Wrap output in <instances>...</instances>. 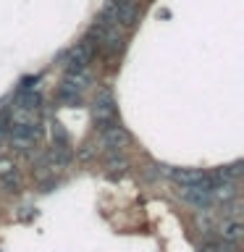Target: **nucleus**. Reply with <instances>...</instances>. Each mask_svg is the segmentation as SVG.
I'll list each match as a JSON object with an SVG mask.
<instances>
[{
  "label": "nucleus",
  "mask_w": 244,
  "mask_h": 252,
  "mask_svg": "<svg viewBox=\"0 0 244 252\" xmlns=\"http://www.w3.org/2000/svg\"><path fill=\"white\" fill-rule=\"evenodd\" d=\"M92 116H94V124L97 129H108V126L118 124V110H116V102H113V94L110 90H100L97 97H94V108H92Z\"/></svg>",
  "instance_id": "2"
},
{
  "label": "nucleus",
  "mask_w": 244,
  "mask_h": 252,
  "mask_svg": "<svg viewBox=\"0 0 244 252\" xmlns=\"http://www.w3.org/2000/svg\"><path fill=\"white\" fill-rule=\"evenodd\" d=\"M94 50H97V45H94L90 37L82 39V42H76V45L66 53V58H63V68H66V74H74V71H84V68H87V63L92 61Z\"/></svg>",
  "instance_id": "3"
},
{
  "label": "nucleus",
  "mask_w": 244,
  "mask_h": 252,
  "mask_svg": "<svg viewBox=\"0 0 244 252\" xmlns=\"http://www.w3.org/2000/svg\"><path fill=\"white\" fill-rule=\"evenodd\" d=\"M16 105L24 108V110H37L39 105H42V94L34 92V90H21L19 94H16Z\"/></svg>",
  "instance_id": "6"
},
{
  "label": "nucleus",
  "mask_w": 244,
  "mask_h": 252,
  "mask_svg": "<svg viewBox=\"0 0 244 252\" xmlns=\"http://www.w3.org/2000/svg\"><path fill=\"white\" fill-rule=\"evenodd\" d=\"M121 3H137V0H121Z\"/></svg>",
  "instance_id": "13"
},
{
  "label": "nucleus",
  "mask_w": 244,
  "mask_h": 252,
  "mask_svg": "<svg viewBox=\"0 0 244 252\" xmlns=\"http://www.w3.org/2000/svg\"><path fill=\"white\" fill-rule=\"evenodd\" d=\"M242 231H244L242 220H228V223H226L223 228H220V239L236 244V242H239V236H242Z\"/></svg>",
  "instance_id": "9"
},
{
  "label": "nucleus",
  "mask_w": 244,
  "mask_h": 252,
  "mask_svg": "<svg viewBox=\"0 0 244 252\" xmlns=\"http://www.w3.org/2000/svg\"><path fill=\"white\" fill-rule=\"evenodd\" d=\"M108 158H105V165L110 171H123L126 168V158H123V153H105Z\"/></svg>",
  "instance_id": "10"
},
{
  "label": "nucleus",
  "mask_w": 244,
  "mask_h": 252,
  "mask_svg": "<svg viewBox=\"0 0 244 252\" xmlns=\"http://www.w3.org/2000/svg\"><path fill=\"white\" fill-rule=\"evenodd\" d=\"M179 197H181L186 205L197 208V210H208V208H213V205H215V197H213V192H208V189L181 187V189H179Z\"/></svg>",
  "instance_id": "5"
},
{
  "label": "nucleus",
  "mask_w": 244,
  "mask_h": 252,
  "mask_svg": "<svg viewBox=\"0 0 244 252\" xmlns=\"http://www.w3.org/2000/svg\"><path fill=\"white\" fill-rule=\"evenodd\" d=\"M11 171H16V165L11 160H0V179H3L5 173H11Z\"/></svg>",
  "instance_id": "12"
},
{
  "label": "nucleus",
  "mask_w": 244,
  "mask_h": 252,
  "mask_svg": "<svg viewBox=\"0 0 244 252\" xmlns=\"http://www.w3.org/2000/svg\"><path fill=\"white\" fill-rule=\"evenodd\" d=\"M55 100H58L61 105H66V108H79L82 105V92H74V90H68V87H58Z\"/></svg>",
  "instance_id": "8"
},
{
  "label": "nucleus",
  "mask_w": 244,
  "mask_h": 252,
  "mask_svg": "<svg viewBox=\"0 0 244 252\" xmlns=\"http://www.w3.org/2000/svg\"><path fill=\"white\" fill-rule=\"evenodd\" d=\"M100 16H105L113 24H118L121 29H131L139 21V5L137 3H121V0H108Z\"/></svg>",
  "instance_id": "1"
},
{
  "label": "nucleus",
  "mask_w": 244,
  "mask_h": 252,
  "mask_svg": "<svg viewBox=\"0 0 244 252\" xmlns=\"http://www.w3.org/2000/svg\"><path fill=\"white\" fill-rule=\"evenodd\" d=\"M129 131L123 129L121 124H113V126H108V129H102L100 131V142H102V147H105V153H123V147L129 145Z\"/></svg>",
  "instance_id": "4"
},
{
  "label": "nucleus",
  "mask_w": 244,
  "mask_h": 252,
  "mask_svg": "<svg viewBox=\"0 0 244 252\" xmlns=\"http://www.w3.org/2000/svg\"><path fill=\"white\" fill-rule=\"evenodd\" d=\"M90 84V71H74V74H66V79H63V84L61 87H68V90H74V92H82L84 87Z\"/></svg>",
  "instance_id": "7"
},
{
  "label": "nucleus",
  "mask_w": 244,
  "mask_h": 252,
  "mask_svg": "<svg viewBox=\"0 0 244 252\" xmlns=\"http://www.w3.org/2000/svg\"><path fill=\"white\" fill-rule=\"evenodd\" d=\"M97 153V147H92V145H84L82 150H79V160H92V155Z\"/></svg>",
  "instance_id": "11"
}]
</instances>
